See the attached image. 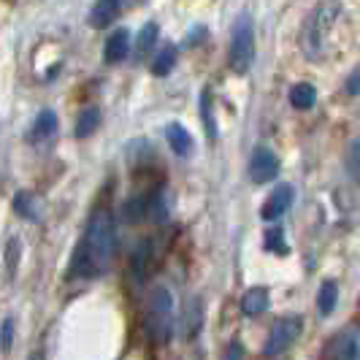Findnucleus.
Instances as JSON below:
<instances>
[{
    "label": "nucleus",
    "mask_w": 360,
    "mask_h": 360,
    "mask_svg": "<svg viewBox=\"0 0 360 360\" xmlns=\"http://www.w3.org/2000/svg\"><path fill=\"white\" fill-rule=\"evenodd\" d=\"M11 344H14V320H11V317H6L3 325H0V349H3V352H8V349H11Z\"/></svg>",
    "instance_id": "nucleus-27"
},
{
    "label": "nucleus",
    "mask_w": 360,
    "mask_h": 360,
    "mask_svg": "<svg viewBox=\"0 0 360 360\" xmlns=\"http://www.w3.org/2000/svg\"><path fill=\"white\" fill-rule=\"evenodd\" d=\"M266 250L274 255H288V241H285V233H282V228H271L269 233H266Z\"/></svg>",
    "instance_id": "nucleus-23"
},
{
    "label": "nucleus",
    "mask_w": 360,
    "mask_h": 360,
    "mask_svg": "<svg viewBox=\"0 0 360 360\" xmlns=\"http://www.w3.org/2000/svg\"><path fill=\"white\" fill-rule=\"evenodd\" d=\"M203 38H206V27H203V25H198V30L187 36V44H190V46H195V44H200Z\"/></svg>",
    "instance_id": "nucleus-31"
},
{
    "label": "nucleus",
    "mask_w": 360,
    "mask_h": 360,
    "mask_svg": "<svg viewBox=\"0 0 360 360\" xmlns=\"http://www.w3.org/2000/svg\"><path fill=\"white\" fill-rule=\"evenodd\" d=\"M36 360H38V355H36Z\"/></svg>",
    "instance_id": "nucleus-32"
},
{
    "label": "nucleus",
    "mask_w": 360,
    "mask_h": 360,
    "mask_svg": "<svg viewBox=\"0 0 360 360\" xmlns=\"http://www.w3.org/2000/svg\"><path fill=\"white\" fill-rule=\"evenodd\" d=\"M171 214V200L165 195V190H158L149 195V209H146V219L152 222H165Z\"/></svg>",
    "instance_id": "nucleus-18"
},
{
    "label": "nucleus",
    "mask_w": 360,
    "mask_h": 360,
    "mask_svg": "<svg viewBox=\"0 0 360 360\" xmlns=\"http://www.w3.org/2000/svg\"><path fill=\"white\" fill-rule=\"evenodd\" d=\"M304 330V320L298 314H288V317H279L276 323L271 325V333H269V342H266V355H282L285 349H290L292 344L298 342Z\"/></svg>",
    "instance_id": "nucleus-5"
},
{
    "label": "nucleus",
    "mask_w": 360,
    "mask_h": 360,
    "mask_svg": "<svg viewBox=\"0 0 360 360\" xmlns=\"http://www.w3.org/2000/svg\"><path fill=\"white\" fill-rule=\"evenodd\" d=\"M200 120H203V127H206L209 141H214L217 136H219V127H217L214 98H212V90H209V87H203V92H200Z\"/></svg>",
    "instance_id": "nucleus-13"
},
{
    "label": "nucleus",
    "mask_w": 360,
    "mask_h": 360,
    "mask_svg": "<svg viewBox=\"0 0 360 360\" xmlns=\"http://www.w3.org/2000/svg\"><path fill=\"white\" fill-rule=\"evenodd\" d=\"M139 0H95L90 11V27L103 30L108 25H114L117 19L122 17V11L133 8Z\"/></svg>",
    "instance_id": "nucleus-7"
},
{
    "label": "nucleus",
    "mask_w": 360,
    "mask_h": 360,
    "mask_svg": "<svg viewBox=\"0 0 360 360\" xmlns=\"http://www.w3.org/2000/svg\"><path fill=\"white\" fill-rule=\"evenodd\" d=\"M225 360H244V349H241V344H231L228 347V352H225Z\"/></svg>",
    "instance_id": "nucleus-30"
},
{
    "label": "nucleus",
    "mask_w": 360,
    "mask_h": 360,
    "mask_svg": "<svg viewBox=\"0 0 360 360\" xmlns=\"http://www.w3.org/2000/svg\"><path fill=\"white\" fill-rule=\"evenodd\" d=\"M19 257H22V241H19V238H11V241L6 244V269H8L11 276L17 274Z\"/></svg>",
    "instance_id": "nucleus-26"
},
{
    "label": "nucleus",
    "mask_w": 360,
    "mask_h": 360,
    "mask_svg": "<svg viewBox=\"0 0 360 360\" xmlns=\"http://www.w3.org/2000/svg\"><path fill=\"white\" fill-rule=\"evenodd\" d=\"M160 36V27H158V22H146L144 27H141V33H139V44H136V49H139V57H144L152 46H155V41Z\"/></svg>",
    "instance_id": "nucleus-21"
},
{
    "label": "nucleus",
    "mask_w": 360,
    "mask_h": 360,
    "mask_svg": "<svg viewBox=\"0 0 360 360\" xmlns=\"http://www.w3.org/2000/svg\"><path fill=\"white\" fill-rule=\"evenodd\" d=\"M292 200H295V190H292L290 184H279L269 198H266L263 209H260V217H263L266 222H274V219H279V217L292 206Z\"/></svg>",
    "instance_id": "nucleus-9"
},
{
    "label": "nucleus",
    "mask_w": 360,
    "mask_h": 360,
    "mask_svg": "<svg viewBox=\"0 0 360 360\" xmlns=\"http://www.w3.org/2000/svg\"><path fill=\"white\" fill-rule=\"evenodd\" d=\"M336 301H339V288H336V282H323L320 295H317V309H320V314H330V311L336 309Z\"/></svg>",
    "instance_id": "nucleus-19"
},
{
    "label": "nucleus",
    "mask_w": 360,
    "mask_h": 360,
    "mask_svg": "<svg viewBox=\"0 0 360 360\" xmlns=\"http://www.w3.org/2000/svg\"><path fill=\"white\" fill-rule=\"evenodd\" d=\"M146 209H149V195L127 200V203H125L127 222H141V219H146Z\"/></svg>",
    "instance_id": "nucleus-22"
},
{
    "label": "nucleus",
    "mask_w": 360,
    "mask_h": 360,
    "mask_svg": "<svg viewBox=\"0 0 360 360\" xmlns=\"http://www.w3.org/2000/svg\"><path fill=\"white\" fill-rule=\"evenodd\" d=\"M200 325V309H198V301L195 304H190V309H187V325H184V333L187 336H193L195 330H198Z\"/></svg>",
    "instance_id": "nucleus-28"
},
{
    "label": "nucleus",
    "mask_w": 360,
    "mask_h": 360,
    "mask_svg": "<svg viewBox=\"0 0 360 360\" xmlns=\"http://www.w3.org/2000/svg\"><path fill=\"white\" fill-rule=\"evenodd\" d=\"M339 17H342V0H323L309 11L304 27H301V36H298V46L307 60L311 63L323 60L325 49H328V38L333 33V25Z\"/></svg>",
    "instance_id": "nucleus-2"
},
{
    "label": "nucleus",
    "mask_w": 360,
    "mask_h": 360,
    "mask_svg": "<svg viewBox=\"0 0 360 360\" xmlns=\"http://www.w3.org/2000/svg\"><path fill=\"white\" fill-rule=\"evenodd\" d=\"M347 174L360 181V136L349 144V152H347Z\"/></svg>",
    "instance_id": "nucleus-25"
},
{
    "label": "nucleus",
    "mask_w": 360,
    "mask_h": 360,
    "mask_svg": "<svg viewBox=\"0 0 360 360\" xmlns=\"http://www.w3.org/2000/svg\"><path fill=\"white\" fill-rule=\"evenodd\" d=\"M114 257H117V222L106 206H98L87 219L84 236L71 257L68 276L98 279L111 269Z\"/></svg>",
    "instance_id": "nucleus-1"
},
{
    "label": "nucleus",
    "mask_w": 360,
    "mask_h": 360,
    "mask_svg": "<svg viewBox=\"0 0 360 360\" xmlns=\"http://www.w3.org/2000/svg\"><path fill=\"white\" fill-rule=\"evenodd\" d=\"M269 290L266 288H252L244 298H241V309H244V314H250V317H257V314H263L266 309H269Z\"/></svg>",
    "instance_id": "nucleus-15"
},
{
    "label": "nucleus",
    "mask_w": 360,
    "mask_h": 360,
    "mask_svg": "<svg viewBox=\"0 0 360 360\" xmlns=\"http://www.w3.org/2000/svg\"><path fill=\"white\" fill-rule=\"evenodd\" d=\"M101 108H84L82 114H79V120H76V127H73V133H76V139H90L92 133L101 127Z\"/></svg>",
    "instance_id": "nucleus-16"
},
{
    "label": "nucleus",
    "mask_w": 360,
    "mask_h": 360,
    "mask_svg": "<svg viewBox=\"0 0 360 360\" xmlns=\"http://www.w3.org/2000/svg\"><path fill=\"white\" fill-rule=\"evenodd\" d=\"M36 198L30 195V193H17L14 195V212L22 217H27V219H36Z\"/></svg>",
    "instance_id": "nucleus-24"
},
{
    "label": "nucleus",
    "mask_w": 360,
    "mask_h": 360,
    "mask_svg": "<svg viewBox=\"0 0 360 360\" xmlns=\"http://www.w3.org/2000/svg\"><path fill=\"white\" fill-rule=\"evenodd\" d=\"M276 176H279V158L269 146H257L252 152V160H250V179L255 184H269Z\"/></svg>",
    "instance_id": "nucleus-6"
},
{
    "label": "nucleus",
    "mask_w": 360,
    "mask_h": 360,
    "mask_svg": "<svg viewBox=\"0 0 360 360\" xmlns=\"http://www.w3.org/2000/svg\"><path fill=\"white\" fill-rule=\"evenodd\" d=\"M146 339L155 344H165L174 333V292L168 288H155L146 304Z\"/></svg>",
    "instance_id": "nucleus-3"
},
{
    "label": "nucleus",
    "mask_w": 360,
    "mask_h": 360,
    "mask_svg": "<svg viewBox=\"0 0 360 360\" xmlns=\"http://www.w3.org/2000/svg\"><path fill=\"white\" fill-rule=\"evenodd\" d=\"M127 52H130V33H127V27L111 30L106 44H103V60H106L108 65H117V63L125 60Z\"/></svg>",
    "instance_id": "nucleus-10"
},
{
    "label": "nucleus",
    "mask_w": 360,
    "mask_h": 360,
    "mask_svg": "<svg viewBox=\"0 0 360 360\" xmlns=\"http://www.w3.org/2000/svg\"><path fill=\"white\" fill-rule=\"evenodd\" d=\"M176 60H179V49L176 46H162L160 52H158V57L152 60V73L158 76V79H162V76H168V73L174 71V65H176Z\"/></svg>",
    "instance_id": "nucleus-17"
},
{
    "label": "nucleus",
    "mask_w": 360,
    "mask_h": 360,
    "mask_svg": "<svg viewBox=\"0 0 360 360\" xmlns=\"http://www.w3.org/2000/svg\"><path fill=\"white\" fill-rule=\"evenodd\" d=\"M344 92L347 95H360V68L349 73V79H347V84H344Z\"/></svg>",
    "instance_id": "nucleus-29"
},
{
    "label": "nucleus",
    "mask_w": 360,
    "mask_h": 360,
    "mask_svg": "<svg viewBox=\"0 0 360 360\" xmlns=\"http://www.w3.org/2000/svg\"><path fill=\"white\" fill-rule=\"evenodd\" d=\"M57 127H60L57 114H54L52 108H44L36 117L33 127H30V139H33V141H49L52 136H57Z\"/></svg>",
    "instance_id": "nucleus-12"
},
{
    "label": "nucleus",
    "mask_w": 360,
    "mask_h": 360,
    "mask_svg": "<svg viewBox=\"0 0 360 360\" xmlns=\"http://www.w3.org/2000/svg\"><path fill=\"white\" fill-rule=\"evenodd\" d=\"M149 266H152V241H141L136 247V252H133V271H136V276H144Z\"/></svg>",
    "instance_id": "nucleus-20"
},
{
    "label": "nucleus",
    "mask_w": 360,
    "mask_h": 360,
    "mask_svg": "<svg viewBox=\"0 0 360 360\" xmlns=\"http://www.w3.org/2000/svg\"><path fill=\"white\" fill-rule=\"evenodd\" d=\"M165 139L171 144V152L179 155V158H187L193 152V136H190V130L181 122H171V125L165 127Z\"/></svg>",
    "instance_id": "nucleus-11"
},
{
    "label": "nucleus",
    "mask_w": 360,
    "mask_h": 360,
    "mask_svg": "<svg viewBox=\"0 0 360 360\" xmlns=\"http://www.w3.org/2000/svg\"><path fill=\"white\" fill-rule=\"evenodd\" d=\"M314 103H317V87L314 84H309V82L292 84V90H290V106L298 108V111H309V108H314Z\"/></svg>",
    "instance_id": "nucleus-14"
},
{
    "label": "nucleus",
    "mask_w": 360,
    "mask_h": 360,
    "mask_svg": "<svg viewBox=\"0 0 360 360\" xmlns=\"http://www.w3.org/2000/svg\"><path fill=\"white\" fill-rule=\"evenodd\" d=\"M255 63V25L250 14H241L233 22V33H231V54H228V65L236 76H247L252 71Z\"/></svg>",
    "instance_id": "nucleus-4"
},
{
    "label": "nucleus",
    "mask_w": 360,
    "mask_h": 360,
    "mask_svg": "<svg viewBox=\"0 0 360 360\" xmlns=\"http://www.w3.org/2000/svg\"><path fill=\"white\" fill-rule=\"evenodd\" d=\"M328 360H360V336L355 330H342L325 349Z\"/></svg>",
    "instance_id": "nucleus-8"
}]
</instances>
